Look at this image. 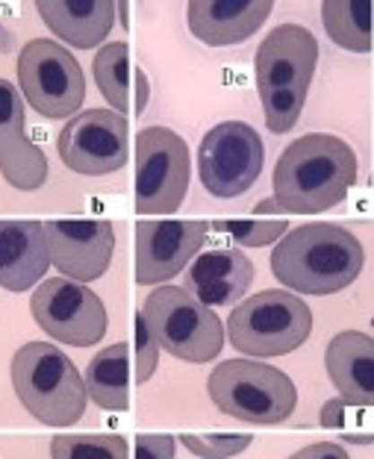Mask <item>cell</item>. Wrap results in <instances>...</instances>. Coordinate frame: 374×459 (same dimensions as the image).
<instances>
[{
  "mask_svg": "<svg viewBox=\"0 0 374 459\" xmlns=\"http://www.w3.org/2000/svg\"><path fill=\"white\" fill-rule=\"evenodd\" d=\"M272 183L277 212H325L345 201L357 183V153L339 135H300L280 153Z\"/></svg>",
  "mask_w": 374,
  "mask_h": 459,
  "instance_id": "6da1fadb",
  "label": "cell"
},
{
  "mask_svg": "<svg viewBox=\"0 0 374 459\" xmlns=\"http://www.w3.org/2000/svg\"><path fill=\"white\" fill-rule=\"evenodd\" d=\"M366 254L360 238L339 224H300L277 238L272 274L298 295H334L360 277Z\"/></svg>",
  "mask_w": 374,
  "mask_h": 459,
  "instance_id": "7a4b0ae2",
  "label": "cell"
},
{
  "mask_svg": "<svg viewBox=\"0 0 374 459\" xmlns=\"http://www.w3.org/2000/svg\"><path fill=\"white\" fill-rule=\"evenodd\" d=\"M318 41L307 27L280 24L257 48L254 71L268 130L283 135L304 112L309 82L316 74Z\"/></svg>",
  "mask_w": 374,
  "mask_h": 459,
  "instance_id": "3957f363",
  "label": "cell"
},
{
  "mask_svg": "<svg viewBox=\"0 0 374 459\" xmlns=\"http://www.w3.org/2000/svg\"><path fill=\"white\" fill-rule=\"evenodd\" d=\"M13 385L24 410L48 427H71L86 412L77 365L50 342H27L13 357Z\"/></svg>",
  "mask_w": 374,
  "mask_h": 459,
  "instance_id": "277c9868",
  "label": "cell"
},
{
  "mask_svg": "<svg viewBox=\"0 0 374 459\" xmlns=\"http://www.w3.org/2000/svg\"><path fill=\"white\" fill-rule=\"evenodd\" d=\"M206 389L224 415L248 424H280L298 406L289 374L257 359H224L213 368Z\"/></svg>",
  "mask_w": 374,
  "mask_h": 459,
  "instance_id": "5b68a950",
  "label": "cell"
},
{
  "mask_svg": "<svg viewBox=\"0 0 374 459\" xmlns=\"http://www.w3.org/2000/svg\"><path fill=\"white\" fill-rule=\"evenodd\" d=\"M313 333V312L298 295L283 289H265L245 298L230 318L227 336L248 357H283L298 351Z\"/></svg>",
  "mask_w": 374,
  "mask_h": 459,
  "instance_id": "8992f818",
  "label": "cell"
},
{
  "mask_svg": "<svg viewBox=\"0 0 374 459\" xmlns=\"http://www.w3.org/2000/svg\"><path fill=\"white\" fill-rule=\"evenodd\" d=\"M142 316L157 339L160 351L186 362H210L224 348L222 318L210 307L195 300L183 286L153 289L142 307Z\"/></svg>",
  "mask_w": 374,
  "mask_h": 459,
  "instance_id": "52a82bcc",
  "label": "cell"
},
{
  "mask_svg": "<svg viewBox=\"0 0 374 459\" xmlns=\"http://www.w3.org/2000/svg\"><path fill=\"white\" fill-rule=\"evenodd\" d=\"M15 71L27 103L45 118H68L86 100V77L80 62L54 39L27 41Z\"/></svg>",
  "mask_w": 374,
  "mask_h": 459,
  "instance_id": "ba28073f",
  "label": "cell"
},
{
  "mask_svg": "<svg viewBox=\"0 0 374 459\" xmlns=\"http://www.w3.org/2000/svg\"><path fill=\"white\" fill-rule=\"evenodd\" d=\"M189 144L169 127H144L136 139V212L169 215L189 192Z\"/></svg>",
  "mask_w": 374,
  "mask_h": 459,
  "instance_id": "9c48e42d",
  "label": "cell"
},
{
  "mask_svg": "<svg viewBox=\"0 0 374 459\" xmlns=\"http://www.w3.org/2000/svg\"><path fill=\"white\" fill-rule=\"evenodd\" d=\"M265 144L245 121H222L197 148V174L213 197H239L259 180Z\"/></svg>",
  "mask_w": 374,
  "mask_h": 459,
  "instance_id": "30bf717a",
  "label": "cell"
},
{
  "mask_svg": "<svg viewBox=\"0 0 374 459\" xmlns=\"http://www.w3.org/2000/svg\"><path fill=\"white\" fill-rule=\"evenodd\" d=\"M36 325L54 342L89 348L98 344L107 333V307L89 286L74 283L68 277L45 280L30 298Z\"/></svg>",
  "mask_w": 374,
  "mask_h": 459,
  "instance_id": "8fae6325",
  "label": "cell"
},
{
  "mask_svg": "<svg viewBox=\"0 0 374 459\" xmlns=\"http://www.w3.org/2000/svg\"><path fill=\"white\" fill-rule=\"evenodd\" d=\"M59 160L83 177H103L127 165L130 127L127 118L112 109L77 112L59 133Z\"/></svg>",
  "mask_w": 374,
  "mask_h": 459,
  "instance_id": "7c38bea8",
  "label": "cell"
},
{
  "mask_svg": "<svg viewBox=\"0 0 374 459\" xmlns=\"http://www.w3.org/2000/svg\"><path fill=\"white\" fill-rule=\"evenodd\" d=\"M50 263L62 277L74 283H91L107 274L116 250V230L109 221H80V218H57L45 224Z\"/></svg>",
  "mask_w": 374,
  "mask_h": 459,
  "instance_id": "4fadbf2b",
  "label": "cell"
},
{
  "mask_svg": "<svg viewBox=\"0 0 374 459\" xmlns=\"http://www.w3.org/2000/svg\"><path fill=\"white\" fill-rule=\"evenodd\" d=\"M206 233L210 221H142L136 227V283L157 286L186 271Z\"/></svg>",
  "mask_w": 374,
  "mask_h": 459,
  "instance_id": "5bb4252c",
  "label": "cell"
},
{
  "mask_svg": "<svg viewBox=\"0 0 374 459\" xmlns=\"http://www.w3.org/2000/svg\"><path fill=\"white\" fill-rule=\"evenodd\" d=\"M0 174L21 192H36L48 180V160L27 135V115L21 91L0 77Z\"/></svg>",
  "mask_w": 374,
  "mask_h": 459,
  "instance_id": "9a60e30c",
  "label": "cell"
},
{
  "mask_svg": "<svg viewBox=\"0 0 374 459\" xmlns=\"http://www.w3.org/2000/svg\"><path fill=\"white\" fill-rule=\"evenodd\" d=\"M183 274V289L204 307H233L254 283V263L236 247H218L195 256Z\"/></svg>",
  "mask_w": 374,
  "mask_h": 459,
  "instance_id": "2e32d148",
  "label": "cell"
},
{
  "mask_svg": "<svg viewBox=\"0 0 374 459\" xmlns=\"http://www.w3.org/2000/svg\"><path fill=\"white\" fill-rule=\"evenodd\" d=\"M272 0H192L186 6L189 30L204 45H242L272 15Z\"/></svg>",
  "mask_w": 374,
  "mask_h": 459,
  "instance_id": "e0dca14e",
  "label": "cell"
},
{
  "mask_svg": "<svg viewBox=\"0 0 374 459\" xmlns=\"http://www.w3.org/2000/svg\"><path fill=\"white\" fill-rule=\"evenodd\" d=\"M50 268V247L41 221H0V286L27 291Z\"/></svg>",
  "mask_w": 374,
  "mask_h": 459,
  "instance_id": "ac0fdd59",
  "label": "cell"
},
{
  "mask_svg": "<svg viewBox=\"0 0 374 459\" xmlns=\"http://www.w3.org/2000/svg\"><path fill=\"white\" fill-rule=\"evenodd\" d=\"M325 365L342 401L354 406L374 403V342L366 333L345 330L330 339Z\"/></svg>",
  "mask_w": 374,
  "mask_h": 459,
  "instance_id": "d6986e66",
  "label": "cell"
},
{
  "mask_svg": "<svg viewBox=\"0 0 374 459\" xmlns=\"http://www.w3.org/2000/svg\"><path fill=\"white\" fill-rule=\"evenodd\" d=\"M36 9L50 33L77 50L98 48L116 24V4L109 0H39Z\"/></svg>",
  "mask_w": 374,
  "mask_h": 459,
  "instance_id": "ffe728a7",
  "label": "cell"
},
{
  "mask_svg": "<svg viewBox=\"0 0 374 459\" xmlns=\"http://www.w3.org/2000/svg\"><path fill=\"white\" fill-rule=\"evenodd\" d=\"M91 74L100 89V95L107 98L112 112H136L142 115L148 107L151 98V86H148V74L133 65L130 59V48L124 41H109L98 50L95 62H91Z\"/></svg>",
  "mask_w": 374,
  "mask_h": 459,
  "instance_id": "44dd1931",
  "label": "cell"
},
{
  "mask_svg": "<svg viewBox=\"0 0 374 459\" xmlns=\"http://www.w3.org/2000/svg\"><path fill=\"white\" fill-rule=\"evenodd\" d=\"M86 394L103 410L121 412L130 406V348L124 342L95 353L86 368Z\"/></svg>",
  "mask_w": 374,
  "mask_h": 459,
  "instance_id": "7402d4cb",
  "label": "cell"
},
{
  "mask_svg": "<svg viewBox=\"0 0 374 459\" xmlns=\"http://www.w3.org/2000/svg\"><path fill=\"white\" fill-rule=\"evenodd\" d=\"M321 24L339 48L354 54L371 50V0H325Z\"/></svg>",
  "mask_w": 374,
  "mask_h": 459,
  "instance_id": "603a6c76",
  "label": "cell"
},
{
  "mask_svg": "<svg viewBox=\"0 0 374 459\" xmlns=\"http://www.w3.org/2000/svg\"><path fill=\"white\" fill-rule=\"evenodd\" d=\"M50 456L54 459H130L127 442L121 436H57L50 442Z\"/></svg>",
  "mask_w": 374,
  "mask_h": 459,
  "instance_id": "cb8c5ba5",
  "label": "cell"
},
{
  "mask_svg": "<svg viewBox=\"0 0 374 459\" xmlns=\"http://www.w3.org/2000/svg\"><path fill=\"white\" fill-rule=\"evenodd\" d=\"M369 410H371V406H354V403H345L342 398L327 401L325 406H321V427L342 430V433H345L342 439H348V442L369 445L371 442Z\"/></svg>",
  "mask_w": 374,
  "mask_h": 459,
  "instance_id": "d4e9b609",
  "label": "cell"
},
{
  "mask_svg": "<svg viewBox=\"0 0 374 459\" xmlns=\"http://www.w3.org/2000/svg\"><path fill=\"white\" fill-rule=\"evenodd\" d=\"M210 230H215V233H227L242 247H265L286 233V224L283 221H242V218H227V221H213Z\"/></svg>",
  "mask_w": 374,
  "mask_h": 459,
  "instance_id": "484cf974",
  "label": "cell"
},
{
  "mask_svg": "<svg viewBox=\"0 0 374 459\" xmlns=\"http://www.w3.org/2000/svg\"><path fill=\"white\" fill-rule=\"evenodd\" d=\"M251 436H195V433H186L180 436V445L186 447L189 454H195L197 459H230L236 454H242L251 447Z\"/></svg>",
  "mask_w": 374,
  "mask_h": 459,
  "instance_id": "4316f807",
  "label": "cell"
},
{
  "mask_svg": "<svg viewBox=\"0 0 374 459\" xmlns=\"http://www.w3.org/2000/svg\"><path fill=\"white\" fill-rule=\"evenodd\" d=\"M160 365V344L144 321L142 312H136V383H148Z\"/></svg>",
  "mask_w": 374,
  "mask_h": 459,
  "instance_id": "83f0119b",
  "label": "cell"
},
{
  "mask_svg": "<svg viewBox=\"0 0 374 459\" xmlns=\"http://www.w3.org/2000/svg\"><path fill=\"white\" fill-rule=\"evenodd\" d=\"M174 447H178L174 436H160V433L136 436V459H174Z\"/></svg>",
  "mask_w": 374,
  "mask_h": 459,
  "instance_id": "f1b7e54d",
  "label": "cell"
},
{
  "mask_svg": "<svg viewBox=\"0 0 374 459\" xmlns=\"http://www.w3.org/2000/svg\"><path fill=\"white\" fill-rule=\"evenodd\" d=\"M289 459H351V456L345 447L336 442H316V445L300 447V451L292 454Z\"/></svg>",
  "mask_w": 374,
  "mask_h": 459,
  "instance_id": "f546056e",
  "label": "cell"
},
{
  "mask_svg": "<svg viewBox=\"0 0 374 459\" xmlns=\"http://www.w3.org/2000/svg\"><path fill=\"white\" fill-rule=\"evenodd\" d=\"M13 48H15V36L9 33L4 24H0V54H9Z\"/></svg>",
  "mask_w": 374,
  "mask_h": 459,
  "instance_id": "4dcf8cb0",
  "label": "cell"
}]
</instances>
